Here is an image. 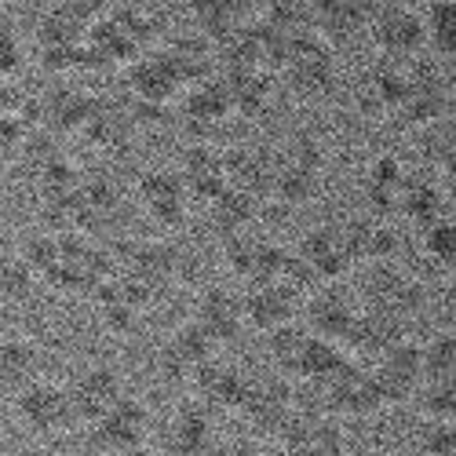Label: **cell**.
<instances>
[{
  "instance_id": "6da1fadb",
  "label": "cell",
  "mask_w": 456,
  "mask_h": 456,
  "mask_svg": "<svg viewBox=\"0 0 456 456\" xmlns=\"http://www.w3.org/2000/svg\"><path fill=\"white\" fill-rule=\"evenodd\" d=\"M358 299L365 311H379L405 322L424 311V285L416 274L402 271L398 263H376V267H362Z\"/></svg>"
},
{
  "instance_id": "7a4b0ae2",
  "label": "cell",
  "mask_w": 456,
  "mask_h": 456,
  "mask_svg": "<svg viewBox=\"0 0 456 456\" xmlns=\"http://www.w3.org/2000/svg\"><path fill=\"white\" fill-rule=\"evenodd\" d=\"M12 412H15V424L29 438H41V442L59 438L77 424L69 405V391L66 384H55V379H33L29 387H22L12 398Z\"/></svg>"
},
{
  "instance_id": "3957f363",
  "label": "cell",
  "mask_w": 456,
  "mask_h": 456,
  "mask_svg": "<svg viewBox=\"0 0 456 456\" xmlns=\"http://www.w3.org/2000/svg\"><path fill=\"white\" fill-rule=\"evenodd\" d=\"M281 66L289 88L299 99H329L336 88V62H332V48L322 41L318 33H303L296 41L281 45Z\"/></svg>"
},
{
  "instance_id": "277c9868",
  "label": "cell",
  "mask_w": 456,
  "mask_h": 456,
  "mask_svg": "<svg viewBox=\"0 0 456 456\" xmlns=\"http://www.w3.org/2000/svg\"><path fill=\"white\" fill-rule=\"evenodd\" d=\"M369 37H372L376 52L384 55V62L405 66L409 59H416L428 48L424 12L409 8V4H376L372 22H369Z\"/></svg>"
},
{
  "instance_id": "5b68a950",
  "label": "cell",
  "mask_w": 456,
  "mask_h": 456,
  "mask_svg": "<svg viewBox=\"0 0 456 456\" xmlns=\"http://www.w3.org/2000/svg\"><path fill=\"white\" fill-rule=\"evenodd\" d=\"M66 391H69L73 416H77V420H85L88 428H92L95 420H102V416H106L113 405H118V402L128 398L125 376L113 369V365H106V362H92V365L77 369V372H73V379L66 384Z\"/></svg>"
},
{
  "instance_id": "8992f818",
  "label": "cell",
  "mask_w": 456,
  "mask_h": 456,
  "mask_svg": "<svg viewBox=\"0 0 456 456\" xmlns=\"http://www.w3.org/2000/svg\"><path fill=\"white\" fill-rule=\"evenodd\" d=\"M372 379H376V391L384 398V409L387 405H402L416 395V387L424 384V347L420 339H398V344L376 358L372 365Z\"/></svg>"
},
{
  "instance_id": "52a82bcc",
  "label": "cell",
  "mask_w": 456,
  "mask_h": 456,
  "mask_svg": "<svg viewBox=\"0 0 456 456\" xmlns=\"http://www.w3.org/2000/svg\"><path fill=\"white\" fill-rule=\"evenodd\" d=\"M358 311H362V303L351 292H344L339 285H322L311 299H303V322H307L303 329L325 339V344L344 347V339L354 329Z\"/></svg>"
},
{
  "instance_id": "ba28073f",
  "label": "cell",
  "mask_w": 456,
  "mask_h": 456,
  "mask_svg": "<svg viewBox=\"0 0 456 456\" xmlns=\"http://www.w3.org/2000/svg\"><path fill=\"white\" fill-rule=\"evenodd\" d=\"M241 416L252 424V431L281 438V431L296 416V384H289V379H252Z\"/></svg>"
},
{
  "instance_id": "9c48e42d",
  "label": "cell",
  "mask_w": 456,
  "mask_h": 456,
  "mask_svg": "<svg viewBox=\"0 0 456 456\" xmlns=\"http://www.w3.org/2000/svg\"><path fill=\"white\" fill-rule=\"evenodd\" d=\"M278 442V449H285L289 456H344V428H339L336 416L325 412L296 409Z\"/></svg>"
},
{
  "instance_id": "30bf717a",
  "label": "cell",
  "mask_w": 456,
  "mask_h": 456,
  "mask_svg": "<svg viewBox=\"0 0 456 456\" xmlns=\"http://www.w3.org/2000/svg\"><path fill=\"white\" fill-rule=\"evenodd\" d=\"M339 234L347 241V252L354 259V267H376V263H395L402 252V238L387 219L376 216H354L347 223H339Z\"/></svg>"
},
{
  "instance_id": "8fae6325",
  "label": "cell",
  "mask_w": 456,
  "mask_h": 456,
  "mask_svg": "<svg viewBox=\"0 0 456 456\" xmlns=\"http://www.w3.org/2000/svg\"><path fill=\"white\" fill-rule=\"evenodd\" d=\"M292 252L318 274L322 285H339L354 271V259L347 252V241L339 234V226H314V231L299 238V245Z\"/></svg>"
},
{
  "instance_id": "7c38bea8",
  "label": "cell",
  "mask_w": 456,
  "mask_h": 456,
  "mask_svg": "<svg viewBox=\"0 0 456 456\" xmlns=\"http://www.w3.org/2000/svg\"><path fill=\"white\" fill-rule=\"evenodd\" d=\"M194 402H201L208 412H241L248 391H252V379L238 369V365H226V362H208L194 379Z\"/></svg>"
},
{
  "instance_id": "4fadbf2b",
  "label": "cell",
  "mask_w": 456,
  "mask_h": 456,
  "mask_svg": "<svg viewBox=\"0 0 456 456\" xmlns=\"http://www.w3.org/2000/svg\"><path fill=\"white\" fill-rule=\"evenodd\" d=\"M405 322L391 318V314H379V311H358L351 336L344 339V351L351 354V362L358 365H372L376 358H384L398 339H405Z\"/></svg>"
},
{
  "instance_id": "5bb4252c",
  "label": "cell",
  "mask_w": 456,
  "mask_h": 456,
  "mask_svg": "<svg viewBox=\"0 0 456 456\" xmlns=\"http://www.w3.org/2000/svg\"><path fill=\"white\" fill-rule=\"evenodd\" d=\"M241 307H245V325H252L263 336H271V332L296 322L303 299L292 296L281 281H267V285H252L248 296H241Z\"/></svg>"
},
{
  "instance_id": "9a60e30c",
  "label": "cell",
  "mask_w": 456,
  "mask_h": 456,
  "mask_svg": "<svg viewBox=\"0 0 456 456\" xmlns=\"http://www.w3.org/2000/svg\"><path fill=\"white\" fill-rule=\"evenodd\" d=\"M146 428H150V409L139 402V398H125L113 405L102 420L92 424V438L99 449L110 452H121V449H135V445H146Z\"/></svg>"
},
{
  "instance_id": "2e32d148",
  "label": "cell",
  "mask_w": 456,
  "mask_h": 456,
  "mask_svg": "<svg viewBox=\"0 0 456 456\" xmlns=\"http://www.w3.org/2000/svg\"><path fill=\"white\" fill-rule=\"evenodd\" d=\"M194 325L212 339V344H231L245 325L241 296H234L226 285H208L194 303Z\"/></svg>"
},
{
  "instance_id": "e0dca14e",
  "label": "cell",
  "mask_w": 456,
  "mask_h": 456,
  "mask_svg": "<svg viewBox=\"0 0 456 456\" xmlns=\"http://www.w3.org/2000/svg\"><path fill=\"white\" fill-rule=\"evenodd\" d=\"M285 256H289V248H281L267 238L241 234L234 241H226V267H231L234 274H241L245 281H252V285L278 281V274L285 267Z\"/></svg>"
},
{
  "instance_id": "ac0fdd59",
  "label": "cell",
  "mask_w": 456,
  "mask_h": 456,
  "mask_svg": "<svg viewBox=\"0 0 456 456\" xmlns=\"http://www.w3.org/2000/svg\"><path fill=\"white\" fill-rule=\"evenodd\" d=\"M372 12L376 4H365V0H322V4H311V29L325 45H344L369 29Z\"/></svg>"
},
{
  "instance_id": "d6986e66",
  "label": "cell",
  "mask_w": 456,
  "mask_h": 456,
  "mask_svg": "<svg viewBox=\"0 0 456 456\" xmlns=\"http://www.w3.org/2000/svg\"><path fill=\"white\" fill-rule=\"evenodd\" d=\"M41 344L22 332L0 336V395H19L33 379H41Z\"/></svg>"
},
{
  "instance_id": "ffe728a7",
  "label": "cell",
  "mask_w": 456,
  "mask_h": 456,
  "mask_svg": "<svg viewBox=\"0 0 456 456\" xmlns=\"http://www.w3.org/2000/svg\"><path fill=\"white\" fill-rule=\"evenodd\" d=\"M212 351H216L212 339L194 322H186L168 336V344L161 351V369L172 379H194L212 362Z\"/></svg>"
},
{
  "instance_id": "44dd1931",
  "label": "cell",
  "mask_w": 456,
  "mask_h": 456,
  "mask_svg": "<svg viewBox=\"0 0 456 456\" xmlns=\"http://www.w3.org/2000/svg\"><path fill=\"white\" fill-rule=\"evenodd\" d=\"M139 201L146 205V212L165 226H179L186 219V186L179 179V172L172 168H150L139 179Z\"/></svg>"
},
{
  "instance_id": "7402d4cb",
  "label": "cell",
  "mask_w": 456,
  "mask_h": 456,
  "mask_svg": "<svg viewBox=\"0 0 456 456\" xmlns=\"http://www.w3.org/2000/svg\"><path fill=\"white\" fill-rule=\"evenodd\" d=\"M183 186H186V194H198L205 201H212L216 194H223L226 186V158L219 154V150L198 142V146H190L186 154H183V172H179Z\"/></svg>"
},
{
  "instance_id": "603a6c76",
  "label": "cell",
  "mask_w": 456,
  "mask_h": 456,
  "mask_svg": "<svg viewBox=\"0 0 456 456\" xmlns=\"http://www.w3.org/2000/svg\"><path fill=\"white\" fill-rule=\"evenodd\" d=\"M256 198H248L245 190H238V186H226L223 194H216L212 201H208V223H212V231L219 234V238H226V241H234V238H241L245 231H248V223L256 219Z\"/></svg>"
},
{
  "instance_id": "cb8c5ba5",
  "label": "cell",
  "mask_w": 456,
  "mask_h": 456,
  "mask_svg": "<svg viewBox=\"0 0 456 456\" xmlns=\"http://www.w3.org/2000/svg\"><path fill=\"white\" fill-rule=\"evenodd\" d=\"M398 216H405L416 231H428L435 219L445 216V194L438 179H424V175H409L402 186V205Z\"/></svg>"
},
{
  "instance_id": "d4e9b609",
  "label": "cell",
  "mask_w": 456,
  "mask_h": 456,
  "mask_svg": "<svg viewBox=\"0 0 456 456\" xmlns=\"http://www.w3.org/2000/svg\"><path fill=\"white\" fill-rule=\"evenodd\" d=\"M311 344H314V336L303 329V325H285V329H278V332H271L267 336V351H271V358H274V369L281 372V379H303V369H307V354H311Z\"/></svg>"
},
{
  "instance_id": "484cf974",
  "label": "cell",
  "mask_w": 456,
  "mask_h": 456,
  "mask_svg": "<svg viewBox=\"0 0 456 456\" xmlns=\"http://www.w3.org/2000/svg\"><path fill=\"white\" fill-rule=\"evenodd\" d=\"M428 45L442 59H456V0H431L424 4Z\"/></svg>"
},
{
  "instance_id": "4316f807",
  "label": "cell",
  "mask_w": 456,
  "mask_h": 456,
  "mask_svg": "<svg viewBox=\"0 0 456 456\" xmlns=\"http://www.w3.org/2000/svg\"><path fill=\"white\" fill-rule=\"evenodd\" d=\"M420 347H424V379L456 384V329H438Z\"/></svg>"
},
{
  "instance_id": "83f0119b",
  "label": "cell",
  "mask_w": 456,
  "mask_h": 456,
  "mask_svg": "<svg viewBox=\"0 0 456 456\" xmlns=\"http://www.w3.org/2000/svg\"><path fill=\"white\" fill-rule=\"evenodd\" d=\"M420 248L438 271L456 274V216H442L420 231Z\"/></svg>"
},
{
  "instance_id": "f1b7e54d",
  "label": "cell",
  "mask_w": 456,
  "mask_h": 456,
  "mask_svg": "<svg viewBox=\"0 0 456 456\" xmlns=\"http://www.w3.org/2000/svg\"><path fill=\"white\" fill-rule=\"evenodd\" d=\"M37 285V274L26 267V259L12 248H0V303H26Z\"/></svg>"
},
{
  "instance_id": "f546056e",
  "label": "cell",
  "mask_w": 456,
  "mask_h": 456,
  "mask_svg": "<svg viewBox=\"0 0 456 456\" xmlns=\"http://www.w3.org/2000/svg\"><path fill=\"white\" fill-rule=\"evenodd\" d=\"M416 409L424 420H456V384H438V379H424L412 395Z\"/></svg>"
},
{
  "instance_id": "4dcf8cb0",
  "label": "cell",
  "mask_w": 456,
  "mask_h": 456,
  "mask_svg": "<svg viewBox=\"0 0 456 456\" xmlns=\"http://www.w3.org/2000/svg\"><path fill=\"white\" fill-rule=\"evenodd\" d=\"M314 190H318V175L289 168V165L278 161V179H274V194L271 198H278L285 205H307L314 198Z\"/></svg>"
},
{
  "instance_id": "1f68e13d",
  "label": "cell",
  "mask_w": 456,
  "mask_h": 456,
  "mask_svg": "<svg viewBox=\"0 0 456 456\" xmlns=\"http://www.w3.org/2000/svg\"><path fill=\"white\" fill-rule=\"evenodd\" d=\"M420 456H456V420H424L416 431Z\"/></svg>"
},
{
  "instance_id": "d6a6232c",
  "label": "cell",
  "mask_w": 456,
  "mask_h": 456,
  "mask_svg": "<svg viewBox=\"0 0 456 456\" xmlns=\"http://www.w3.org/2000/svg\"><path fill=\"white\" fill-rule=\"evenodd\" d=\"M238 4H198V22L205 29V37L216 41H231L238 37Z\"/></svg>"
},
{
  "instance_id": "836d02e7",
  "label": "cell",
  "mask_w": 456,
  "mask_h": 456,
  "mask_svg": "<svg viewBox=\"0 0 456 456\" xmlns=\"http://www.w3.org/2000/svg\"><path fill=\"white\" fill-rule=\"evenodd\" d=\"M205 456H263V449L256 442H248V438H226V442L212 445Z\"/></svg>"
},
{
  "instance_id": "e575fe53",
  "label": "cell",
  "mask_w": 456,
  "mask_h": 456,
  "mask_svg": "<svg viewBox=\"0 0 456 456\" xmlns=\"http://www.w3.org/2000/svg\"><path fill=\"white\" fill-rule=\"evenodd\" d=\"M438 179L456 194V146H449L445 154H442V161H438Z\"/></svg>"
},
{
  "instance_id": "d590c367",
  "label": "cell",
  "mask_w": 456,
  "mask_h": 456,
  "mask_svg": "<svg viewBox=\"0 0 456 456\" xmlns=\"http://www.w3.org/2000/svg\"><path fill=\"white\" fill-rule=\"evenodd\" d=\"M22 456H59V452H52V449H41V445H37V449H29V452H22Z\"/></svg>"
},
{
  "instance_id": "8d00e7d4",
  "label": "cell",
  "mask_w": 456,
  "mask_h": 456,
  "mask_svg": "<svg viewBox=\"0 0 456 456\" xmlns=\"http://www.w3.org/2000/svg\"><path fill=\"white\" fill-rule=\"evenodd\" d=\"M263 456H289L285 449H263Z\"/></svg>"
},
{
  "instance_id": "74e56055",
  "label": "cell",
  "mask_w": 456,
  "mask_h": 456,
  "mask_svg": "<svg viewBox=\"0 0 456 456\" xmlns=\"http://www.w3.org/2000/svg\"><path fill=\"white\" fill-rule=\"evenodd\" d=\"M452 99H456V77H452Z\"/></svg>"
}]
</instances>
